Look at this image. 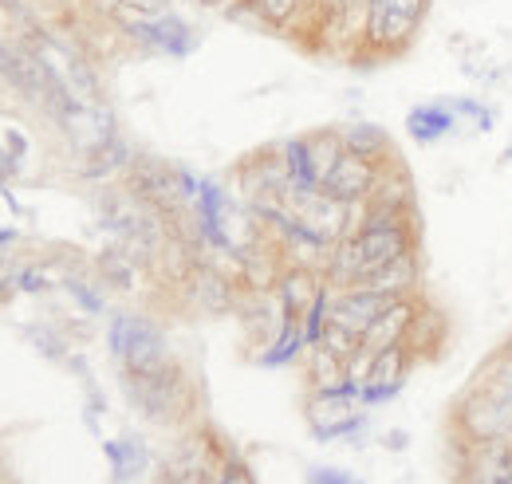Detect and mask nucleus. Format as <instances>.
I'll list each match as a JSON object with an SVG mask.
<instances>
[{
  "label": "nucleus",
  "instance_id": "obj_18",
  "mask_svg": "<svg viewBox=\"0 0 512 484\" xmlns=\"http://www.w3.org/2000/svg\"><path fill=\"white\" fill-rule=\"evenodd\" d=\"M138 260L127 256L119 244H111V248H103L99 252V272H103V280L111 284V288H119V292H134V284H138Z\"/></svg>",
  "mask_w": 512,
  "mask_h": 484
},
{
  "label": "nucleus",
  "instance_id": "obj_21",
  "mask_svg": "<svg viewBox=\"0 0 512 484\" xmlns=\"http://www.w3.org/2000/svg\"><path fill=\"white\" fill-rule=\"evenodd\" d=\"M308 484H355V477L347 469H335V465H312Z\"/></svg>",
  "mask_w": 512,
  "mask_h": 484
},
{
  "label": "nucleus",
  "instance_id": "obj_11",
  "mask_svg": "<svg viewBox=\"0 0 512 484\" xmlns=\"http://www.w3.org/2000/svg\"><path fill=\"white\" fill-rule=\"evenodd\" d=\"M418 280H422V264H418V248H410L398 260L383 264L379 272H371L359 288H371V292H379L386 300H410V292L418 288Z\"/></svg>",
  "mask_w": 512,
  "mask_h": 484
},
{
  "label": "nucleus",
  "instance_id": "obj_4",
  "mask_svg": "<svg viewBox=\"0 0 512 484\" xmlns=\"http://www.w3.org/2000/svg\"><path fill=\"white\" fill-rule=\"evenodd\" d=\"M430 0H367L363 12V44L379 56H398L414 44Z\"/></svg>",
  "mask_w": 512,
  "mask_h": 484
},
{
  "label": "nucleus",
  "instance_id": "obj_14",
  "mask_svg": "<svg viewBox=\"0 0 512 484\" xmlns=\"http://www.w3.org/2000/svg\"><path fill=\"white\" fill-rule=\"evenodd\" d=\"M512 473V445L509 441H485L477 445V457L469 465L465 484H509Z\"/></svg>",
  "mask_w": 512,
  "mask_h": 484
},
{
  "label": "nucleus",
  "instance_id": "obj_20",
  "mask_svg": "<svg viewBox=\"0 0 512 484\" xmlns=\"http://www.w3.org/2000/svg\"><path fill=\"white\" fill-rule=\"evenodd\" d=\"M64 288H67V296L79 303V307H83L87 315H103V307H107V303H103V296H99V292H95L91 284H83L79 276H67Z\"/></svg>",
  "mask_w": 512,
  "mask_h": 484
},
{
  "label": "nucleus",
  "instance_id": "obj_13",
  "mask_svg": "<svg viewBox=\"0 0 512 484\" xmlns=\"http://www.w3.org/2000/svg\"><path fill=\"white\" fill-rule=\"evenodd\" d=\"M453 126H457V115H453V107H449L446 99H442V103H422V107H414V111L406 115L410 138L422 142V146L442 142Z\"/></svg>",
  "mask_w": 512,
  "mask_h": 484
},
{
  "label": "nucleus",
  "instance_id": "obj_22",
  "mask_svg": "<svg viewBox=\"0 0 512 484\" xmlns=\"http://www.w3.org/2000/svg\"><path fill=\"white\" fill-rule=\"evenodd\" d=\"M217 484H253V477H249L241 465H229V469L221 473V481H217Z\"/></svg>",
  "mask_w": 512,
  "mask_h": 484
},
{
  "label": "nucleus",
  "instance_id": "obj_7",
  "mask_svg": "<svg viewBox=\"0 0 512 484\" xmlns=\"http://www.w3.org/2000/svg\"><path fill=\"white\" fill-rule=\"evenodd\" d=\"M406 374H410V347L406 343H394L379 351L371 359V370L363 378V390H359V406H383L390 398L402 394L406 386Z\"/></svg>",
  "mask_w": 512,
  "mask_h": 484
},
{
  "label": "nucleus",
  "instance_id": "obj_23",
  "mask_svg": "<svg viewBox=\"0 0 512 484\" xmlns=\"http://www.w3.org/2000/svg\"><path fill=\"white\" fill-rule=\"evenodd\" d=\"M406 441H410V437H406L402 429H398V433H386V445H390V449H406Z\"/></svg>",
  "mask_w": 512,
  "mask_h": 484
},
{
  "label": "nucleus",
  "instance_id": "obj_10",
  "mask_svg": "<svg viewBox=\"0 0 512 484\" xmlns=\"http://www.w3.org/2000/svg\"><path fill=\"white\" fill-rule=\"evenodd\" d=\"M186 292H190V300L205 311V315H229V311H237V288H233V280L217 268V264H205V260H197L190 264V272H186Z\"/></svg>",
  "mask_w": 512,
  "mask_h": 484
},
{
  "label": "nucleus",
  "instance_id": "obj_1",
  "mask_svg": "<svg viewBox=\"0 0 512 484\" xmlns=\"http://www.w3.org/2000/svg\"><path fill=\"white\" fill-rule=\"evenodd\" d=\"M457 422L473 445L485 441H509L512 437V351L497 363L485 366V374L473 382L465 402L457 406Z\"/></svg>",
  "mask_w": 512,
  "mask_h": 484
},
{
  "label": "nucleus",
  "instance_id": "obj_6",
  "mask_svg": "<svg viewBox=\"0 0 512 484\" xmlns=\"http://www.w3.org/2000/svg\"><path fill=\"white\" fill-rule=\"evenodd\" d=\"M394 300H386L379 292H371V288H331V303H327V323H335V327H343V331H351V335H367L371 327H375V319L383 315L386 307Z\"/></svg>",
  "mask_w": 512,
  "mask_h": 484
},
{
  "label": "nucleus",
  "instance_id": "obj_3",
  "mask_svg": "<svg viewBox=\"0 0 512 484\" xmlns=\"http://www.w3.org/2000/svg\"><path fill=\"white\" fill-rule=\"evenodd\" d=\"M123 394L134 406V414H142L154 425H174L190 410V382L182 374V366L170 363L154 374H123Z\"/></svg>",
  "mask_w": 512,
  "mask_h": 484
},
{
  "label": "nucleus",
  "instance_id": "obj_16",
  "mask_svg": "<svg viewBox=\"0 0 512 484\" xmlns=\"http://www.w3.org/2000/svg\"><path fill=\"white\" fill-rule=\"evenodd\" d=\"M304 351H308V339H304V323L284 315V327H280V335H276L272 343H264V351L256 355V363H260V366H288V363H296Z\"/></svg>",
  "mask_w": 512,
  "mask_h": 484
},
{
  "label": "nucleus",
  "instance_id": "obj_25",
  "mask_svg": "<svg viewBox=\"0 0 512 484\" xmlns=\"http://www.w3.org/2000/svg\"><path fill=\"white\" fill-rule=\"evenodd\" d=\"M509 484H512V473H509Z\"/></svg>",
  "mask_w": 512,
  "mask_h": 484
},
{
  "label": "nucleus",
  "instance_id": "obj_17",
  "mask_svg": "<svg viewBox=\"0 0 512 484\" xmlns=\"http://www.w3.org/2000/svg\"><path fill=\"white\" fill-rule=\"evenodd\" d=\"M339 138H343V150H347V154H359V158H367V162H375V166L390 154V134H386L379 122H355V126H347Z\"/></svg>",
  "mask_w": 512,
  "mask_h": 484
},
{
  "label": "nucleus",
  "instance_id": "obj_9",
  "mask_svg": "<svg viewBox=\"0 0 512 484\" xmlns=\"http://www.w3.org/2000/svg\"><path fill=\"white\" fill-rule=\"evenodd\" d=\"M217 461H213V441L205 433L186 437L170 457H166V469H162V484H217Z\"/></svg>",
  "mask_w": 512,
  "mask_h": 484
},
{
  "label": "nucleus",
  "instance_id": "obj_8",
  "mask_svg": "<svg viewBox=\"0 0 512 484\" xmlns=\"http://www.w3.org/2000/svg\"><path fill=\"white\" fill-rule=\"evenodd\" d=\"M379 182V166L375 162H367V158H359V154H339V162L327 170V178H323V193L327 197H335L339 205H351V209H359L367 197H371V189Z\"/></svg>",
  "mask_w": 512,
  "mask_h": 484
},
{
  "label": "nucleus",
  "instance_id": "obj_19",
  "mask_svg": "<svg viewBox=\"0 0 512 484\" xmlns=\"http://www.w3.org/2000/svg\"><path fill=\"white\" fill-rule=\"evenodd\" d=\"M28 339L36 343V351L40 355H48V359H56V363H67L71 355V347H67V339L60 335V331H52V327H28Z\"/></svg>",
  "mask_w": 512,
  "mask_h": 484
},
{
  "label": "nucleus",
  "instance_id": "obj_5",
  "mask_svg": "<svg viewBox=\"0 0 512 484\" xmlns=\"http://www.w3.org/2000/svg\"><path fill=\"white\" fill-rule=\"evenodd\" d=\"M119 32L127 36L130 44H138L142 52H154V56H170V60H182L197 48V28L190 20H182L174 8L166 16H154V20H130L119 24Z\"/></svg>",
  "mask_w": 512,
  "mask_h": 484
},
{
  "label": "nucleus",
  "instance_id": "obj_26",
  "mask_svg": "<svg viewBox=\"0 0 512 484\" xmlns=\"http://www.w3.org/2000/svg\"><path fill=\"white\" fill-rule=\"evenodd\" d=\"M355 484H359V481H355Z\"/></svg>",
  "mask_w": 512,
  "mask_h": 484
},
{
  "label": "nucleus",
  "instance_id": "obj_15",
  "mask_svg": "<svg viewBox=\"0 0 512 484\" xmlns=\"http://www.w3.org/2000/svg\"><path fill=\"white\" fill-rule=\"evenodd\" d=\"M107 461H111V473H115V484H130L138 481L150 465V449L138 441V437H115L103 445Z\"/></svg>",
  "mask_w": 512,
  "mask_h": 484
},
{
  "label": "nucleus",
  "instance_id": "obj_24",
  "mask_svg": "<svg viewBox=\"0 0 512 484\" xmlns=\"http://www.w3.org/2000/svg\"><path fill=\"white\" fill-rule=\"evenodd\" d=\"M193 4H201V8H221V12H225L233 0H193Z\"/></svg>",
  "mask_w": 512,
  "mask_h": 484
},
{
  "label": "nucleus",
  "instance_id": "obj_12",
  "mask_svg": "<svg viewBox=\"0 0 512 484\" xmlns=\"http://www.w3.org/2000/svg\"><path fill=\"white\" fill-rule=\"evenodd\" d=\"M414 319H418V307H414V300H394L383 315L375 319V327L363 335V351L379 355V351L394 347V343H406V335H410Z\"/></svg>",
  "mask_w": 512,
  "mask_h": 484
},
{
  "label": "nucleus",
  "instance_id": "obj_27",
  "mask_svg": "<svg viewBox=\"0 0 512 484\" xmlns=\"http://www.w3.org/2000/svg\"><path fill=\"white\" fill-rule=\"evenodd\" d=\"M509 441H512V437H509Z\"/></svg>",
  "mask_w": 512,
  "mask_h": 484
},
{
  "label": "nucleus",
  "instance_id": "obj_2",
  "mask_svg": "<svg viewBox=\"0 0 512 484\" xmlns=\"http://www.w3.org/2000/svg\"><path fill=\"white\" fill-rule=\"evenodd\" d=\"M107 343H111V359L119 363L123 374H154V370L174 363L162 327L146 315H134V311H115L111 315Z\"/></svg>",
  "mask_w": 512,
  "mask_h": 484
}]
</instances>
